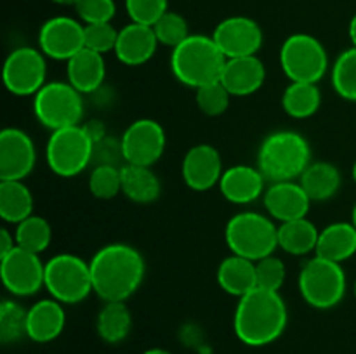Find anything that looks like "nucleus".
<instances>
[{
	"label": "nucleus",
	"instance_id": "1",
	"mask_svg": "<svg viewBox=\"0 0 356 354\" xmlns=\"http://www.w3.org/2000/svg\"><path fill=\"white\" fill-rule=\"evenodd\" d=\"M94 294L104 302H125L145 280L146 264L127 243H110L89 260Z\"/></svg>",
	"mask_w": 356,
	"mask_h": 354
},
{
	"label": "nucleus",
	"instance_id": "2",
	"mask_svg": "<svg viewBox=\"0 0 356 354\" xmlns=\"http://www.w3.org/2000/svg\"><path fill=\"white\" fill-rule=\"evenodd\" d=\"M287 321V305L282 295L256 287L240 297L233 316V330L245 346L261 347L275 342L284 333Z\"/></svg>",
	"mask_w": 356,
	"mask_h": 354
},
{
	"label": "nucleus",
	"instance_id": "3",
	"mask_svg": "<svg viewBox=\"0 0 356 354\" xmlns=\"http://www.w3.org/2000/svg\"><path fill=\"white\" fill-rule=\"evenodd\" d=\"M226 56L219 51L214 38L195 33L172 49L170 69L177 82L198 89L221 80Z\"/></svg>",
	"mask_w": 356,
	"mask_h": 354
},
{
	"label": "nucleus",
	"instance_id": "4",
	"mask_svg": "<svg viewBox=\"0 0 356 354\" xmlns=\"http://www.w3.org/2000/svg\"><path fill=\"white\" fill-rule=\"evenodd\" d=\"M312 163V148L305 135L294 130L271 132L257 151V169L271 183L294 180Z\"/></svg>",
	"mask_w": 356,
	"mask_h": 354
},
{
	"label": "nucleus",
	"instance_id": "5",
	"mask_svg": "<svg viewBox=\"0 0 356 354\" xmlns=\"http://www.w3.org/2000/svg\"><path fill=\"white\" fill-rule=\"evenodd\" d=\"M225 239L232 253L256 262L278 248V226L270 215L240 212L226 224Z\"/></svg>",
	"mask_w": 356,
	"mask_h": 354
},
{
	"label": "nucleus",
	"instance_id": "6",
	"mask_svg": "<svg viewBox=\"0 0 356 354\" xmlns=\"http://www.w3.org/2000/svg\"><path fill=\"white\" fill-rule=\"evenodd\" d=\"M44 288L61 304H79L92 290L89 262L73 253H58L45 262Z\"/></svg>",
	"mask_w": 356,
	"mask_h": 354
},
{
	"label": "nucleus",
	"instance_id": "7",
	"mask_svg": "<svg viewBox=\"0 0 356 354\" xmlns=\"http://www.w3.org/2000/svg\"><path fill=\"white\" fill-rule=\"evenodd\" d=\"M298 285L306 304L315 309H330L346 294V274L339 262L315 255L302 266Z\"/></svg>",
	"mask_w": 356,
	"mask_h": 354
},
{
	"label": "nucleus",
	"instance_id": "8",
	"mask_svg": "<svg viewBox=\"0 0 356 354\" xmlns=\"http://www.w3.org/2000/svg\"><path fill=\"white\" fill-rule=\"evenodd\" d=\"M33 113L51 130L75 127L83 117L82 94L70 82H47L33 96Z\"/></svg>",
	"mask_w": 356,
	"mask_h": 354
},
{
	"label": "nucleus",
	"instance_id": "9",
	"mask_svg": "<svg viewBox=\"0 0 356 354\" xmlns=\"http://www.w3.org/2000/svg\"><path fill=\"white\" fill-rule=\"evenodd\" d=\"M280 66L291 82L318 83L329 68V56L318 38L294 33L282 44Z\"/></svg>",
	"mask_w": 356,
	"mask_h": 354
},
{
	"label": "nucleus",
	"instance_id": "10",
	"mask_svg": "<svg viewBox=\"0 0 356 354\" xmlns=\"http://www.w3.org/2000/svg\"><path fill=\"white\" fill-rule=\"evenodd\" d=\"M94 142L83 130L82 124L75 127L52 130L45 146V162L59 177H75L92 163Z\"/></svg>",
	"mask_w": 356,
	"mask_h": 354
},
{
	"label": "nucleus",
	"instance_id": "11",
	"mask_svg": "<svg viewBox=\"0 0 356 354\" xmlns=\"http://www.w3.org/2000/svg\"><path fill=\"white\" fill-rule=\"evenodd\" d=\"M45 76L47 65L40 49L17 47L3 61V85L14 96H35L47 83Z\"/></svg>",
	"mask_w": 356,
	"mask_h": 354
},
{
	"label": "nucleus",
	"instance_id": "12",
	"mask_svg": "<svg viewBox=\"0 0 356 354\" xmlns=\"http://www.w3.org/2000/svg\"><path fill=\"white\" fill-rule=\"evenodd\" d=\"M45 264L38 253L14 246L9 253L0 257V278L9 294L16 297L33 295L44 287Z\"/></svg>",
	"mask_w": 356,
	"mask_h": 354
},
{
	"label": "nucleus",
	"instance_id": "13",
	"mask_svg": "<svg viewBox=\"0 0 356 354\" xmlns=\"http://www.w3.org/2000/svg\"><path fill=\"white\" fill-rule=\"evenodd\" d=\"M125 163L152 167L165 151L167 135L162 125L152 118L134 120L120 137Z\"/></svg>",
	"mask_w": 356,
	"mask_h": 354
},
{
	"label": "nucleus",
	"instance_id": "14",
	"mask_svg": "<svg viewBox=\"0 0 356 354\" xmlns=\"http://www.w3.org/2000/svg\"><path fill=\"white\" fill-rule=\"evenodd\" d=\"M212 38L226 59L256 56L263 45V30L247 16H232L216 26Z\"/></svg>",
	"mask_w": 356,
	"mask_h": 354
},
{
	"label": "nucleus",
	"instance_id": "15",
	"mask_svg": "<svg viewBox=\"0 0 356 354\" xmlns=\"http://www.w3.org/2000/svg\"><path fill=\"white\" fill-rule=\"evenodd\" d=\"M37 163L33 139L17 127L0 132V180H24Z\"/></svg>",
	"mask_w": 356,
	"mask_h": 354
},
{
	"label": "nucleus",
	"instance_id": "16",
	"mask_svg": "<svg viewBox=\"0 0 356 354\" xmlns=\"http://www.w3.org/2000/svg\"><path fill=\"white\" fill-rule=\"evenodd\" d=\"M38 47L47 58L68 61L86 47L83 24L68 16L51 17L38 31Z\"/></svg>",
	"mask_w": 356,
	"mask_h": 354
},
{
	"label": "nucleus",
	"instance_id": "17",
	"mask_svg": "<svg viewBox=\"0 0 356 354\" xmlns=\"http://www.w3.org/2000/svg\"><path fill=\"white\" fill-rule=\"evenodd\" d=\"M183 179L193 191H207L219 184L222 176V160L211 144H197L186 151L181 165Z\"/></svg>",
	"mask_w": 356,
	"mask_h": 354
},
{
	"label": "nucleus",
	"instance_id": "18",
	"mask_svg": "<svg viewBox=\"0 0 356 354\" xmlns=\"http://www.w3.org/2000/svg\"><path fill=\"white\" fill-rule=\"evenodd\" d=\"M312 200L299 180L273 183L264 191V208L273 221L287 222L308 215Z\"/></svg>",
	"mask_w": 356,
	"mask_h": 354
},
{
	"label": "nucleus",
	"instance_id": "19",
	"mask_svg": "<svg viewBox=\"0 0 356 354\" xmlns=\"http://www.w3.org/2000/svg\"><path fill=\"white\" fill-rule=\"evenodd\" d=\"M156 45H159V40H156L153 26L131 21L122 30H118L113 52L118 61L124 62L125 66H141L155 56Z\"/></svg>",
	"mask_w": 356,
	"mask_h": 354
},
{
	"label": "nucleus",
	"instance_id": "20",
	"mask_svg": "<svg viewBox=\"0 0 356 354\" xmlns=\"http://www.w3.org/2000/svg\"><path fill=\"white\" fill-rule=\"evenodd\" d=\"M264 80H266V68L257 56L226 59L221 82L232 96H250L263 87Z\"/></svg>",
	"mask_w": 356,
	"mask_h": 354
},
{
	"label": "nucleus",
	"instance_id": "21",
	"mask_svg": "<svg viewBox=\"0 0 356 354\" xmlns=\"http://www.w3.org/2000/svg\"><path fill=\"white\" fill-rule=\"evenodd\" d=\"M264 180L266 179L256 167L235 165L222 172L218 186L229 203L247 205L263 194Z\"/></svg>",
	"mask_w": 356,
	"mask_h": 354
},
{
	"label": "nucleus",
	"instance_id": "22",
	"mask_svg": "<svg viewBox=\"0 0 356 354\" xmlns=\"http://www.w3.org/2000/svg\"><path fill=\"white\" fill-rule=\"evenodd\" d=\"M65 323L66 314L61 302L56 298H42L28 309L26 337L38 344L51 342L61 335Z\"/></svg>",
	"mask_w": 356,
	"mask_h": 354
},
{
	"label": "nucleus",
	"instance_id": "23",
	"mask_svg": "<svg viewBox=\"0 0 356 354\" xmlns=\"http://www.w3.org/2000/svg\"><path fill=\"white\" fill-rule=\"evenodd\" d=\"M106 65L103 54L83 47L66 61V78L80 94L96 92L104 82Z\"/></svg>",
	"mask_w": 356,
	"mask_h": 354
},
{
	"label": "nucleus",
	"instance_id": "24",
	"mask_svg": "<svg viewBox=\"0 0 356 354\" xmlns=\"http://www.w3.org/2000/svg\"><path fill=\"white\" fill-rule=\"evenodd\" d=\"M216 278L222 292L240 298L257 287L256 262L232 253L219 264Z\"/></svg>",
	"mask_w": 356,
	"mask_h": 354
},
{
	"label": "nucleus",
	"instance_id": "25",
	"mask_svg": "<svg viewBox=\"0 0 356 354\" xmlns=\"http://www.w3.org/2000/svg\"><path fill=\"white\" fill-rule=\"evenodd\" d=\"M315 253L339 264L353 257L356 253V228L353 222H334L323 228Z\"/></svg>",
	"mask_w": 356,
	"mask_h": 354
},
{
	"label": "nucleus",
	"instance_id": "26",
	"mask_svg": "<svg viewBox=\"0 0 356 354\" xmlns=\"http://www.w3.org/2000/svg\"><path fill=\"white\" fill-rule=\"evenodd\" d=\"M122 174V193L131 201L138 205L153 203L159 200L162 184L152 167L131 165L125 163L120 169Z\"/></svg>",
	"mask_w": 356,
	"mask_h": 354
},
{
	"label": "nucleus",
	"instance_id": "27",
	"mask_svg": "<svg viewBox=\"0 0 356 354\" xmlns=\"http://www.w3.org/2000/svg\"><path fill=\"white\" fill-rule=\"evenodd\" d=\"M299 184L312 201H325L332 198L341 187V172L329 162L309 163L299 177Z\"/></svg>",
	"mask_w": 356,
	"mask_h": 354
},
{
	"label": "nucleus",
	"instance_id": "28",
	"mask_svg": "<svg viewBox=\"0 0 356 354\" xmlns=\"http://www.w3.org/2000/svg\"><path fill=\"white\" fill-rule=\"evenodd\" d=\"M320 231L309 219L280 222L278 226V246L291 255H306L315 252Z\"/></svg>",
	"mask_w": 356,
	"mask_h": 354
},
{
	"label": "nucleus",
	"instance_id": "29",
	"mask_svg": "<svg viewBox=\"0 0 356 354\" xmlns=\"http://www.w3.org/2000/svg\"><path fill=\"white\" fill-rule=\"evenodd\" d=\"M33 214V194L23 180H0V217L19 224Z\"/></svg>",
	"mask_w": 356,
	"mask_h": 354
},
{
	"label": "nucleus",
	"instance_id": "30",
	"mask_svg": "<svg viewBox=\"0 0 356 354\" xmlns=\"http://www.w3.org/2000/svg\"><path fill=\"white\" fill-rule=\"evenodd\" d=\"M101 339L108 344H118L127 339L132 328V316L125 302H104L96 319Z\"/></svg>",
	"mask_w": 356,
	"mask_h": 354
},
{
	"label": "nucleus",
	"instance_id": "31",
	"mask_svg": "<svg viewBox=\"0 0 356 354\" xmlns=\"http://www.w3.org/2000/svg\"><path fill=\"white\" fill-rule=\"evenodd\" d=\"M322 92L312 82H291L282 96L284 111L292 118H309L318 111Z\"/></svg>",
	"mask_w": 356,
	"mask_h": 354
},
{
	"label": "nucleus",
	"instance_id": "32",
	"mask_svg": "<svg viewBox=\"0 0 356 354\" xmlns=\"http://www.w3.org/2000/svg\"><path fill=\"white\" fill-rule=\"evenodd\" d=\"M14 238H16V245L21 246V248L30 250V252L35 253H42L51 245V224L44 217H40V215L31 214L30 217L16 224Z\"/></svg>",
	"mask_w": 356,
	"mask_h": 354
},
{
	"label": "nucleus",
	"instance_id": "33",
	"mask_svg": "<svg viewBox=\"0 0 356 354\" xmlns=\"http://www.w3.org/2000/svg\"><path fill=\"white\" fill-rule=\"evenodd\" d=\"M332 87L343 99L356 101V47L337 56L332 66Z\"/></svg>",
	"mask_w": 356,
	"mask_h": 354
},
{
	"label": "nucleus",
	"instance_id": "34",
	"mask_svg": "<svg viewBox=\"0 0 356 354\" xmlns=\"http://www.w3.org/2000/svg\"><path fill=\"white\" fill-rule=\"evenodd\" d=\"M28 311L14 301H3L0 304V340L3 344L19 342L26 337Z\"/></svg>",
	"mask_w": 356,
	"mask_h": 354
},
{
	"label": "nucleus",
	"instance_id": "35",
	"mask_svg": "<svg viewBox=\"0 0 356 354\" xmlns=\"http://www.w3.org/2000/svg\"><path fill=\"white\" fill-rule=\"evenodd\" d=\"M122 167L94 165L89 176V191L99 200H110L122 193Z\"/></svg>",
	"mask_w": 356,
	"mask_h": 354
},
{
	"label": "nucleus",
	"instance_id": "36",
	"mask_svg": "<svg viewBox=\"0 0 356 354\" xmlns=\"http://www.w3.org/2000/svg\"><path fill=\"white\" fill-rule=\"evenodd\" d=\"M195 90H197V94H195L197 106L207 117H219V115H222L228 110L232 94L222 85L221 80L207 83V85H202Z\"/></svg>",
	"mask_w": 356,
	"mask_h": 354
},
{
	"label": "nucleus",
	"instance_id": "37",
	"mask_svg": "<svg viewBox=\"0 0 356 354\" xmlns=\"http://www.w3.org/2000/svg\"><path fill=\"white\" fill-rule=\"evenodd\" d=\"M153 31L156 35V40L162 45H169V47H177L183 40L190 37V28H188V21L184 19L181 14L167 10L155 24H153Z\"/></svg>",
	"mask_w": 356,
	"mask_h": 354
},
{
	"label": "nucleus",
	"instance_id": "38",
	"mask_svg": "<svg viewBox=\"0 0 356 354\" xmlns=\"http://www.w3.org/2000/svg\"><path fill=\"white\" fill-rule=\"evenodd\" d=\"M256 278L259 288L278 292L284 287L287 269H285V264L278 257L268 255L264 259L256 260Z\"/></svg>",
	"mask_w": 356,
	"mask_h": 354
},
{
	"label": "nucleus",
	"instance_id": "39",
	"mask_svg": "<svg viewBox=\"0 0 356 354\" xmlns=\"http://www.w3.org/2000/svg\"><path fill=\"white\" fill-rule=\"evenodd\" d=\"M117 38L118 30H115L111 23L83 24V42H86V47L90 49V51H96L99 54L115 51Z\"/></svg>",
	"mask_w": 356,
	"mask_h": 354
},
{
	"label": "nucleus",
	"instance_id": "40",
	"mask_svg": "<svg viewBox=\"0 0 356 354\" xmlns=\"http://www.w3.org/2000/svg\"><path fill=\"white\" fill-rule=\"evenodd\" d=\"M169 0H125V10L132 23L153 26L167 12Z\"/></svg>",
	"mask_w": 356,
	"mask_h": 354
},
{
	"label": "nucleus",
	"instance_id": "41",
	"mask_svg": "<svg viewBox=\"0 0 356 354\" xmlns=\"http://www.w3.org/2000/svg\"><path fill=\"white\" fill-rule=\"evenodd\" d=\"M75 9L83 24L111 23L117 12L115 0H79Z\"/></svg>",
	"mask_w": 356,
	"mask_h": 354
},
{
	"label": "nucleus",
	"instance_id": "42",
	"mask_svg": "<svg viewBox=\"0 0 356 354\" xmlns=\"http://www.w3.org/2000/svg\"><path fill=\"white\" fill-rule=\"evenodd\" d=\"M92 162L96 165H115L122 167L120 162H125L124 151H122L120 139H113L110 135L103 137L101 141L94 142Z\"/></svg>",
	"mask_w": 356,
	"mask_h": 354
},
{
	"label": "nucleus",
	"instance_id": "43",
	"mask_svg": "<svg viewBox=\"0 0 356 354\" xmlns=\"http://www.w3.org/2000/svg\"><path fill=\"white\" fill-rule=\"evenodd\" d=\"M82 127L92 142H97L103 137H106V127H104V124L101 120H89L86 124H82Z\"/></svg>",
	"mask_w": 356,
	"mask_h": 354
},
{
	"label": "nucleus",
	"instance_id": "44",
	"mask_svg": "<svg viewBox=\"0 0 356 354\" xmlns=\"http://www.w3.org/2000/svg\"><path fill=\"white\" fill-rule=\"evenodd\" d=\"M16 246V238H14V233H10L9 229L2 228L0 229V257L9 253L10 250Z\"/></svg>",
	"mask_w": 356,
	"mask_h": 354
},
{
	"label": "nucleus",
	"instance_id": "45",
	"mask_svg": "<svg viewBox=\"0 0 356 354\" xmlns=\"http://www.w3.org/2000/svg\"><path fill=\"white\" fill-rule=\"evenodd\" d=\"M348 33H350L351 44H353V47H356V14L353 17H351L350 28H348Z\"/></svg>",
	"mask_w": 356,
	"mask_h": 354
},
{
	"label": "nucleus",
	"instance_id": "46",
	"mask_svg": "<svg viewBox=\"0 0 356 354\" xmlns=\"http://www.w3.org/2000/svg\"><path fill=\"white\" fill-rule=\"evenodd\" d=\"M143 354H170V353H169V351H165V349H160V347H153V349L145 351Z\"/></svg>",
	"mask_w": 356,
	"mask_h": 354
},
{
	"label": "nucleus",
	"instance_id": "47",
	"mask_svg": "<svg viewBox=\"0 0 356 354\" xmlns=\"http://www.w3.org/2000/svg\"><path fill=\"white\" fill-rule=\"evenodd\" d=\"M51 2L54 3H59V6H75L79 0H51Z\"/></svg>",
	"mask_w": 356,
	"mask_h": 354
},
{
	"label": "nucleus",
	"instance_id": "48",
	"mask_svg": "<svg viewBox=\"0 0 356 354\" xmlns=\"http://www.w3.org/2000/svg\"><path fill=\"white\" fill-rule=\"evenodd\" d=\"M351 222H353V226L356 228V203L353 207V212H351Z\"/></svg>",
	"mask_w": 356,
	"mask_h": 354
},
{
	"label": "nucleus",
	"instance_id": "49",
	"mask_svg": "<svg viewBox=\"0 0 356 354\" xmlns=\"http://www.w3.org/2000/svg\"><path fill=\"white\" fill-rule=\"evenodd\" d=\"M351 176H353V180L356 183V162H355V165H353V170H351Z\"/></svg>",
	"mask_w": 356,
	"mask_h": 354
},
{
	"label": "nucleus",
	"instance_id": "50",
	"mask_svg": "<svg viewBox=\"0 0 356 354\" xmlns=\"http://www.w3.org/2000/svg\"><path fill=\"white\" fill-rule=\"evenodd\" d=\"M353 290H355V295H356V281H355V288H353Z\"/></svg>",
	"mask_w": 356,
	"mask_h": 354
}]
</instances>
